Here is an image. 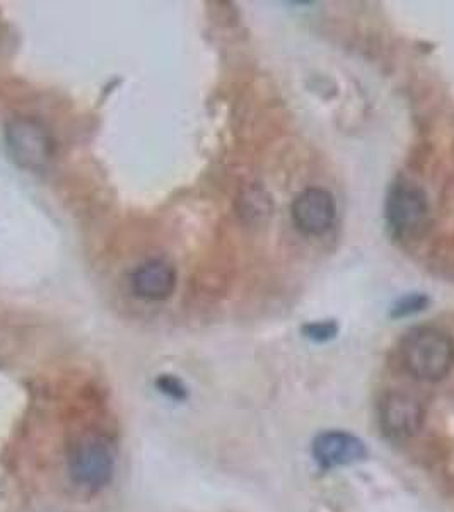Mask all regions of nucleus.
I'll return each mask as SVG.
<instances>
[{
	"label": "nucleus",
	"mask_w": 454,
	"mask_h": 512,
	"mask_svg": "<svg viewBox=\"0 0 454 512\" xmlns=\"http://www.w3.org/2000/svg\"><path fill=\"white\" fill-rule=\"evenodd\" d=\"M400 361L412 378L441 381L454 366L453 337L436 326L412 328L400 342Z\"/></svg>",
	"instance_id": "obj_1"
},
{
	"label": "nucleus",
	"mask_w": 454,
	"mask_h": 512,
	"mask_svg": "<svg viewBox=\"0 0 454 512\" xmlns=\"http://www.w3.org/2000/svg\"><path fill=\"white\" fill-rule=\"evenodd\" d=\"M427 303H429L427 297L422 296V294L407 296L400 303L396 304V308L393 309V316L398 318V316L414 315V313L422 311L427 306Z\"/></svg>",
	"instance_id": "obj_9"
},
{
	"label": "nucleus",
	"mask_w": 454,
	"mask_h": 512,
	"mask_svg": "<svg viewBox=\"0 0 454 512\" xmlns=\"http://www.w3.org/2000/svg\"><path fill=\"white\" fill-rule=\"evenodd\" d=\"M6 142L14 163L30 171L47 168L55 154L52 134L36 118H12L7 123Z\"/></svg>",
	"instance_id": "obj_3"
},
{
	"label": "nucleus",
	"mask_w": 454,
	"mask_h": 512,
	"mask_svg": "<svg viewBox=\"0 0 454 512\" xmlns=\"http://www.w3.org/2000/svg\"><path fill=\"white\" fill-rule=\"evenodd\" d=\"M427 198L420 188L400 183L386 198V221L398 238H410L427 221Z\"/></svg>",
	"instance_id": "obj_4"
},
{
	"label": "nucleus",
	"mask_w": 454,
	"mask_h": 512,
	"mask_svg": "<svg viewBox=\"0 0 454 512\" xmlns=\"http://www.w3.org/2000/svg\"><path fill=\"white\" fill-rule=\"evenodd\" d=\"M304 332L308 335L311 340H316V342H325V340H330V338L335 337V333H337V325L332 323V321H323V323H313V325H308L304 328Z\"/></svg>",
	"instance_id": "obj_10"
},
{
	"label": "nucleus",
	"mask_w": 454,
	"mask_h": 512,
	"mask_svg": "<svg viewBox=\"0 0 454 512\" xmlns=\"http://www.w3.org/2000/svg\"><path fill=\"white\" fill-rule=\"evenodd\" d=\"M422 403L402 391H390L379 403V424L393 441H407L424 427Z\"/></svg>",
	"instance_id": "obj_5"
},
{
	"label": "nucleus",
	"mask_w": 454,
	"mask_h": 512,
	"mask_svg": "<svg viewBox=\"0 0 454 512\" xmlns=\"http://www.w3.org/2000/svg\"><path fill=\"white\" fill-rule=\"evenodd\" d=\"M130 286L139 299L151 303L164 301L175 292V267L161 258L147 260L132 274Z\"/></svg>",
	"instance_id": "obj_8"
},
{
	"label": "nucleus",
	"mask_w": 454,
	"mask_h": 512,
	"mask_svg": "<svg viewBox=\"0 0 454 512\" xmlns=\"http://www.w3.org/2000/svg\"><path fill=\"white\" fill-rule=\"evenodd\" d=\"M67 470L72 482L82 489L106 487L115 472V454L110 441L91 431L74 437L67 448Z\"/></svg>",
	"instance_id": "obj_2"
},
{
	"label": "nucleus",
	"mask_w": 454,
	"mask_h": 512,
	"mask_svg": "<svg viewBox=\"0 0 454 512\" xmlns=\"http://www.w3.org/2000/svg\"><path fill=\"white\" fill-rule=\"evenodd\" d=\"M313 456L323 468L354 465L367 456L366 444L345 431L321 432L313 443Z\"/></svg>",
	"instance_id": "obj_7"
},
{
	"label": "nucleus",
	"mask_w": 454,
	"mask_h": 512,
	"mask_svg": "<svg viewBox=\"0 0 454 512\" xmlns=\"http://www.w3.org/2000/svg\"><path fill=\"white\" fill-rule=\"evenodd\" d=\"M159 384H161V388H163L166 393H171L175 398H180V396H183V393H185L180 381L171 378V376H164V378L159 379Z\"/></svg>",
	"instance_id": "obj_11"
},
{
	"label": "nucleus",
	"mask_w": 454,
	"mask_h": 512,
	"mask_svg": "<svg viewBox=\"0 0 454 512\" xmlns=\"http://www.w3.org/2000/svg\"><path fill=\"white\" fill-rule=\"evenodd\" d=\"M291 216L301 233L321 236L332 229L337 219V204L328 190L308 188L294 198Z\"/></svg>",
	"instance_id": "obj_6"
}]
</instances>
